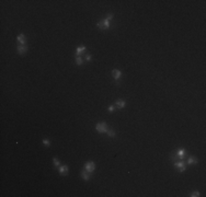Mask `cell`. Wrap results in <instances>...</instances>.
Segmentation results:
<instances>
[{"mask_svg":"<svg viewBox=\"0 0 206 197\" xmlns=\"http://www.w3.org/2000/svg\"><path fill=\"white\" fill-rule=\"evenodd\" d=\"M95 129H97L99 133H101V134H103V133H106V131L109 130L108 129V125H106V123H98L97 125H95Z\"/></svg>","mask_w":206,"mask_h":197,"instance_id":"cell-1","label":"cell"},{"mask_svg":"<svg viewBox=\"0 0 206 197\" xmlns=\"http://www.w3.org/2000/svg\"><path fill=\"white\" fill-rule=\"evenodd\" d=\"M174 166L178 168V171L179 172H184L186 170V166H185V162L183 160L179 161V162H174Z\"/></svg>","mask_w":206,"mask_h":197,"instance_id":"cell-2","label":"cell"},{"mask_svg":"<svg viewBox=\"0 0 206 197\" xmlns=\"http://www.w3.org/2000/svg\"><path fill=\"white\" fill-rule=\"evenodd\" d=\"M94 169H95V164L93 162H87L86 164H84V170L88 172L89 174L94 171Z\"/></svg>","mask_w":206,"mask_h":197,"instance_id":"cell-3","label":"cell"},{"mask_svg":"<svg viewBox=\"0 0 206 197\" xmlns=\"http://www.w3.org/2000/svg\"><path fill=\"white\" fill-rule=\"evenodd\" d=\"M185 154H186L185 149L179 148V149L177 150V158L179 159V160H183L184 158H185Z\"/></svg>","mask_w":206,"mask_h":197,"instance_id":"cell-4","label":"cell"},{"mask_svg":"<svg viewBox=\"0 0 206 197\" xmlns=\"http://www.w3.org/2000/svg\"><path fill=\"white\" fill-rule=\"evenodd\" d=\"M112 76L114 77L115 80L117 81L118 79L122 77V71H121V70H118V69H113V70H112Z\"/></svg>","mask_w":206,"mask_h":197,"instance_id":"cell-5","label":"cell"},{"mask_svg":"<svg viewBox=\"0 0 206 197\" xmlns=\"http://www.w3.org/2000/svg\"><path fill=\"white\" fill-rule=\"evenodd\" d=\"M17 50L20 55H24L26 51H28V47H26L25 45H18Z\"/></svg>","mask_w":206,"mask_h":197,"instance_id":"cell-6","label":"cell"},{"mask_svg":"<svg viewBox=\"0 0 206 197\" xmlns=\"http://www.w3.org/2000/svg\"><path fill=\"white\" fill-rule=\"evenodd\" d=\"M68 166L67 165H60L59 168H58V172H59L60 175H66L67 173H68Z\"/></svg>","mask_w":206,"mask_h":197,"instance_id":"cell-7","label":"cell"},{"mask_svg":"<svg viewBox=\"0 0 206 197\" xmlns=\"http://www.w3.org/2000/svg\"><path fill=\"white\" fill-rule=\"evenodd\" d=\"M17 40H18V42H19L21 45H25L26 37H25V35H24V34H19V35H18V37H17Z\"/></svg>","mask_w":206,"mask_h":197,"instance_id":"cell-8","label":"cell"},{"mask_svg":"<svg viewBox=\"0 0 206 197\" xmlns=\"http://www.w3.org/2000/svg\"><path fill=\"white\" fill-rule=\"evenodd\" d=\"M198 161L196 159V157H190L187 159V164H197Z\"/></svg>","mask_w":206,"mask_h":197,"instance_id":"cell-9","label":"cell"},{"mask_svg":"<svg viewBox=\"0 0 206 197\" xmlns=\"http://www.w3.org/2000/svg\"><path fill=\"white\" fill-rule=\"evenodd\" d=\"M81 176H82V179L84 181H89V180H90V175H89V173L86 171V170L81 171Z\"/></svg>","mask_w":206,"mask_h":197,"instance_id":"cell-10","label":"cell"},{"mask_svg":"<svg viewBox=\"0 0 206 197\" xmlns=\"http://www.w3.org/2000/svg\"><path fill=\"white\" fill-rule=\"evenodd\" d=\"M115 105L117 106L118 109H124V107H125V102H124L123 100H118L115 102Z\"/></svg>","mask_w":206,"mask_h":197,"instance_id":"cell-11","label":"cell"},{"mask_svg":"<svg viewBox=\"0 0 206 197\" xmlns=\"http://www.w3.org/2000/svg\"><path fill=\"white\" fill-rule=\"evenodd\" d=\"M84 50H86V46H83V45L79 46V47H77V49H76V55H77V56H79V55H80L82 51H84Z\"/></svg>","mask_w":206,"mask_h":197,"instance_id":"cell-12","label":"cell"},{"mask_svg":"<svg viewBox=\"0 0 206 197\" xmlns=\"http://www.w3.org/2000/svg\"><path fill=\"white\" fill-rule=\"evenodd\" d=\"M75 61H76V64H77L78 66H81L83 64V59L80 57V56H76V59H75Z\"/></svg>","mask_w":206,"mask_h":197,"instance_id":"cell-13","label":"cell"},{"mask_svg":"<svg viewBox=\"0 0 206 197\" xmlns=\"http://www.w3.org/2000/svg\"><path fill=\"white\" fill-rule=\"evenodd\" d=\"M106 134H108V136L109 137H112V138H114L115 136H116V134H115V131L113 130V129H110V130L106 131Z\"/></svg>","mask_w":206,"mask_h":197,"instance_id":"cell-14","label":"cell"},{"mask_svg":"<svg viewBox=\"0 0 206 197\" xmlns=\"http://www.w3.org/2000/svg\"><path fill=\"white\" fill-rule=\"evenodd\" d=\"M53 162H54V165L56 166V168H59L60 166V162H59V160H58V158H56V157L53 158Z\"/></svg>","mask_w":206,"mask_h":197,"instance_id":"cell-15","label":"cell"},{"mask_svg":"<svg viewBox=\"0 0 206 197\" xmlns=\"http://www.w3.org/2000/svg\"><path fill=\"white\" fill-rule=\"evenodd\" d=\"M42 143H43L44 146H46V147L51 146V141H49L48 139H43V140H42Z\"/></svg>","mask_w":206,"mask_h":197,"instance_id":"cell-16","label":"cell"},{"mask_svg":"<svg viewBox=\"0 0 206 197\" xmlns=\"http://www.w3.org/2000/svg\"><path fill=\"white\" fill-rule=\"evenodd\" d=\"M200 195H201L200 192L196 191V192H193V193H191V195H190V196H191V197H197V196H200Z\"/></svg>","mask_w":206,"mask_h":197,"instance_id":"cell-17","label":"cell"},{"mask_svg":"<svg viewBox=\"0 0 206 197\" xmlns=\"http://www.w3.org/2000/svg\"><path fill=\"white\" fill-rule=\"evenodd\" d=\"M108 110H109L110 112H114L115 107H114V106H113V105H110V106H109V109H108Z\"/></svg>","mask_w":206,"mask_h":197,"instance_id":"cell-18","label":"cell"},{"mask_svg":"<svg viewBox=\"0 0 206 197\" xmlns=\"http://www.w3.org/2000/svg\"><path fill=\"white\" fill-rule=\"evenodd\" d=\"M86 60H87V61H90V60H91V55H90V54L87 55V56H86Z\"/></svg>","mask_w":206,"mask_h":197,"instance_id":"cell-19","label":"cell"}]
</instances>
